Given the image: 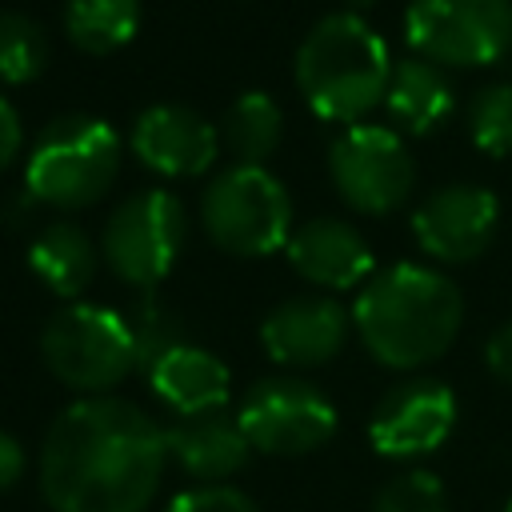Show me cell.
I'll use <instances>...</instances> for the list:
<instances>
[{
	"label": "cell",
	"instance_id": "6da1fadb",
	"mask_svg": "<svg viewBox=\"0 0 512 512\" xmlns=\"http://www.w3.org/2000/svg\"><path fill=\"white\" fill-rule=\"evenodd\" d=\"M168 468L164 424L124 396H80L40 444V496L52 512H144Z\"/></svg>",
	"mask_w": 512,
	"mask_h": 512
},
{
	"label": "cell",
	"instance_id": "7a4b0ae2",
	"mask_svg": "<svg viewBox=\"0 0 512 512\" xmlns=\"http://www.w3.org/2000/svg\"><path fill=\"white\" fill-rule=\"evenodd\" d=\"M464 324V296L448 272L432 264H392L352 300V328L368 356L384 368L412 372L440 360Z\"/></svg>",
	"mask_w": 512,
	"mask_h": 512
},
{
	"label": "cell",
	"instance_id": "3957f363",
	"mask_svg": "<svg viewBox=\"0 0 512 512\" xmlns=\"http://www.w3.org/2000/svg\"><path fill=\"white\" fill-rule=\"evenodd\" d=\"M296 88L304 104L332 124H360L376 104H384L392 56L384 36L360 12L320 16L296 48L292 60Z\"/></svg>",
	"mask_w": 512,
	"mask_h": 512
},
{
	"label": "cell",
	"instance_id": "277c9868",
	"mask_svg": "<svg viewBox=\"0 0 512 512\" xmlns=\"http://www.w3.org/2000/svg\"><path fill=\"white\" fill-rule=\"evenodd\" d=\"M120 136L108 120L92 112L56 116L28 148L24 192L56 212H76L100 204L120 176Z\"/></svg>",
	"mask_w": 512,
	"mask_h": 512
},
{
	"label": "cell",
	"instance_id": "5b68a950",
	"mask_svg": "<svg viewBox=\"0 0 512 512\" xmlns=\"http://www.w3.org/2000/svg\"><path fill=\"white\" fill-rule=\"evenodd\" d=\"M200 224L228 256H268L292 236V196L260 164H228L200 196Z\"/></svg>",
	"mask_w": 512,
	"mask_h": 512
},
{
	"label": "cell",
	"instance_id": "8992f818",
	"mask_svg": "<svg viewBox=\"0 0 512 512\" xmlns=\"http://www.w3.org/2000/svg\"><path fill=\"white\" fill-rule=\"evenodd\" d=\"M40 356L48 372L76 396H108L136 368L124 312L92 300H72L48 316L40 332Z\"/></svg>",
	"mask_w": 512,
	"mask_h": 512
},
{
	"label": "cell",
	"instance_id": "52a82bcc",
	"mask_svg": "<svg viewBox=\"0 0 512 512\" xmlns=\"http://www.w3.org/2000/svg\"><path fill=\"white\" fill-rule=\"evenodd\" d=\"M188 240V212L168 188H144L112 208L100 256L136 292H156Z\"/></svg>",
	"mask_w": 512,
	"mask_h": 512
},
{
	"label": "cell",
	"instance_id": "ba28073f",
	"mask_svg": "<svg viewBox=\"0 0 512 512\" xmlns=\"http://www.w3.org/2000/svg\"><path fill=\"white\" fill-rule=\"evenodd\" d=\"M404 40L440 68H488L512 52V0H408Z\"/></svg>",
	"mask_w": 512,
	"mask_h": 512
},
{
	"label": "cell",
	"instance_id": "9c48e42d",
	"mask_svg": "<svg viewBox=\"0 0 512 512\" xmlns=\"http://www.w3.org/2000/svg\"><path fill=\"white\" fill-rule=\"evenodd\" d=\"M328 176L336 196L364 212L388 216L416 188V160L396 128L384 124H348L328 148Z\"/></svg>",
	"mask_w": 512,
	"mask_h": 512
},
{
	"label": "cell",
	"instance_id": "30bf717a",
	"mask_svg": "<svg viewBox=\"0 0 512 512\" xmlns=\"http://www.w3.org/2000/svg\"><path fill=\"white\" fill-rule=\"evenodd\" d=\"M252 452L264 456H304L332 440L340 416L336 404L304 376H264L256 380L236 412Z\"/></svg>",
	"mask_w": 512,
	"mask_h": 512
},
{
	"label": "cell",
	"instance_id": "8fae6325",
	"mask_svg": "<svg viewBox=\"0 0 512 512\" xmlns=\"http://www.w3.org/2000/svg\"><path fill=\"white\" fill-rule=\"evenodd\" d=\"M456 428V396L436 376H412L384 392L368 416V440L388 460H420Z\"/></svg>",
	"mask_w": 512,
	"mask_h": 512
},
{
	"label": "cell",
	"instance_id": "7c38bea8",
	"mask_svg": "<svg viewBox=\"0 0 512 512\" xmlns=\"http://www.w3.org/2000/svg\"><path fill=\"white\" fill-rule=\"evenodd\" d=\"M500 224V200L484 184H444L420 200L412 212V236L436 264L476 260Z\"/></svg>",
	"mask_w": 512,
	"mask_h": 512
},
{
	"label": "cell",
	"instance_id": "4fadbf2b",
	"mask_svg": "<svg viewBox=\"0 0 512 512\" xmlns=\"http://www.w3.org/2000/svg\"><path fill=\"white\" fill-rule=\"evenodd\" d=\"M128 148L148 172L164 180H188V176H204L224 144H220V128H212L196 108L152 104L132 120Z\"/></svg>",
	"mask_w": 512,
	"mask_h": 512
},
{
	"label": "cell",
	"instance_id": "5bb4252c",
	"mask_svg": "<svg viewBox=\"0 0 512 512\" xmlns=\"http://www.w3.org/2000/svg\"><path fill=\"white\" fill-rule=\"evenodd\" d=\"M352 312L324 292L292 296L276 304L260 324V348L280 368H320L348 344Z\"/></svg>",
	"mask_w": 512,
	"mask_h": 512
},
{
	"label": "cell",
	"instance_id": "9a60e30c",
	"mask_svg": "<svg viewBox=\"0 0 512 512\" xmlns=\"http://www.w3.org/2000/svg\"><path fill=\"white\" fill-rule=\"evenodd\" d=\"M284 252H288V264L324 292L364 288L376 272L372 248L364 244L360 228H352L340 216H312L296 224Z\"/></svg>",
	"mask_w": 512,
	"mask_h": 512
},
{
	"label": "cell",
	"instance_id": "2e32d148",
	"mask_svg": "<svg viewBox=\"0 0 512 512\" xmlns=\"http://www.w3.org/2000/svg\"><path fill=\"white\" fill-rule=\"evenodd\" d=\"M164 432H168V456L200 484H224L252 456V444H248L240 420L228 416L224 408L176 416Z\"/></svg>",
	"mask_w": 512,
	"mask_h": 512
},
{
	"label": "cell",
	"instance_id": "e0dca14e",
	"mask_svg": "<svg viewBox=\"0 0 512 512\" xmlns=\"http://www.w3.org/2000/svg\"><path fill=\"white\" fill-rule=\"evenodd\" d=\"M148 388L176 416H196V412L224 408L232 392V376H228V364L208 348L180 344L148 368Z\"/></svg>",
	"mask_w": 512,
	"mask_h": 512
},
{
	"label": "cell",
	"instance_id": "ac0fdd59",
	"mask_svg": "<svg viewBox=\"0 0 512 512\" xmlns=\"http://www.w3.org/2000/svg\"><path fill=\"white\" fill-rule=\"evenodd\" d=\"M384 108H388V116L400 132L428 136L452 116L456 88H452V80L440 64H432L424 56H404V60H392Z\"/></svg>",
	"mask_w": 512,
	"mask_h": 512
},
{
	"label": "cell",
	"instance_id": "d6986e66",
	"mask_svg": "<svg viewBox=\"0 0 512 512\" xmlns=\"http://www.w3.org/2000/svg\"><path fill=\"white\" fill-rule=\"evenodd\" d=\"M100 248L96 240L72 224V220H52L44 224L32 244H28V268L32 276L60 300H80L84 288L96 280V268H100Z\"/></svg>",
	"mask_w": 512,
	"mask_h": 512
},
{
	"label": "cell",
	"instance_id": "ffe728a7",
	"mask_svg": "<svg viewBox=\"0 0 512 512\" xmlns=\"http://www.w3.org/2000/svg\"><path fill=\"white\" fill-rule=\"evenodd\" d=\"M284 140V112L268 92H240L220 124V144L232 164H268Z\"/></svg>",
	"mask_w": 512,
	"mask_h": 512
},
{
	"label": "cell",
	"instance_id": "44dd1931",
	"mask_svg": "<svg viewBox=\"0 0 512 512\" xmlns=\"http://www.w3.org/2000/svg\"><path fill=\"white\" fill-rule=\"evenodd\" d=\"M140 28V0H68L64 4V36L88 52L108 56L124 48Z\"/></svg>",
	"mask_w": 512,
	"mask_h": 512
},
{
	"label": "cell",
	"instance_id": "7402d4cb",
	"mask_svg": "<svg viewBox=\"0 0 512 512\" xmlns=\"http://www.w3.org/2000/svg\"><path fill=\"white\" fill-rule=\"evenodd\" d=\"M48 68V36L28 12L0 8V84H32Z\"/></svg>",
	"mask_w": 512,
	"mask_h": 512
},
{
	"label": "cell",
	"instance_id": "603a6c76",
	"mask_svg": "<svg viewBox=\"0 0 512 512\" xmlns=\"http://www.w3.org/2000/svg\"><path fill=\"white\" fill-rule=\"evenodd\" d=\"M128 332H132V352H136V368H152L160 356H168L172 348L188 344L184 340V320L156 296V292H140L136 304L124 312Z\"/></svg>",
	"mask_w": 512,
	"mask_h": 512
},
{
	"label": "cell",
	"instance_id": "cb8c5ba5",
	"mask_svg": "<svg viewBox=\"0 0 512 512\" xmlns=\"http://www.w3.org/2000/svg\"><path fill=\"white\" fill-rule=\"evenodd\" d=\"M468 136L484 156H512V84H484L468 100Z\"/></svg>",
	"mask_w": 512,
	"mask_h": 512
},
{
	"label": "cell",
	"instance_id": "d4e9b609",
	"mask_svg": "<svg viewBox=\"0 0 512 512\" xmlns=\"http://www.w3.org/2000/svg\"><path fill=\"white\" fill-rule=\"evenodd\" d=\"M372 512H448L444 480L428 468H404L376 492Z\"/></svg>",
	"mask_w": 512,
	"mask_h": 512
},
{
	"label": "cell",
	"instance_id": "484cf974",
	"mask_svg": "<svg viewBox=\"0 0 512 512\" xmlns=\"http://www.w3.org/2000/svg\"><path fill=\"white\" fill-rule=\"evenodd\" d=\"M164 512H260L252 496H244L232 484H200L180 492Z\"/></svg>",
	"mask_w": 512,
	"mask_h": 512
},
{
	"label": "cell",
	"instance_id": "4316f807",
	"mask_svg": "<svg viewBox=\"0 0 512 512\" xmlns=\"http://www.w3.org/2000/svg\"><path fill=\"white\" fill-rule=\"evenodd\" d=\"M484 364H488V372H492L496 380L512 384V320L500 324V328L488 336V344H484Z\"/></svg>",
	"mask_w": 512,
	"mask_h": 512
},
{
	"label": "cell",
	"instance_id": "83f0119b",
	"mask_svg": "<svg viewBox=\"0 0 512 512\" xmlns=\"http://www.w3.org/2000/svg\"><path fill=\"white\" fill-rule=\"evenodd\" d=\"M20 148H24V124H20L16 108L0 96V172H8L16 164Z\"/></svg>",
	"mask_w": 512,
	"mask_h": 512
},
{
	"label": "cell",
	"instance_id": "f1b7e54d",
	"mask_svg": "<svg viewBox=\"0 0 512 512\" xmlns=\"http://www.w3.org/2000/svg\"><path fill=\"white\" fill-rule=\"evenodd\" d=\"M24 468H28L24 444H20L12 432H4V428H0V492H8L12 484H20Z\"/></svg>",
	"mask_w": 512,
	"mask_h": 512
},
{
	"label": "cell",
	"instance_id": "f546056e",
	"mask_svg": "<svg viewBox=\"0 0 512 512\" xmlns=\"http://www.w3.org/2000/svg\"><path fill=\"white\" fill-rule=\"evenodd\" d=\"M368 4H372V0H352V8H348V12H360V8H368Z\"/></svg>",
	"mask_w": 512,
	"mask_h": 512
},
{
	"label": "cell",
	"instance_id": "4dcf8cb0",
	"mask_svg": "<svg viewBox=\"0 0 512 512\" xmlns=\"http://www.w3.org/2000/svg\"><path fill=\"white\" fill-rule=\"evenodd\" d=\"M504 512H512V500H508V504H504Z\"/></svg>",
	"mask_w": 512,
	"mask_h": 512
}]
</instances>
